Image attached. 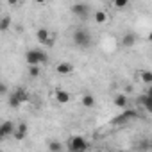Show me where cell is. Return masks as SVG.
<instances>
[{
	"label": "cell",
	"mask_w": 152,
	"mask_h": 152,
	"mask_svg": "<svg viewBox=\"0 0 152 152\" xmlns=\"http://www.w3.org/2000/svg\"><path fill=\"white\" fill-rule=\"evenodd\" d=\"M66 145H68V150L70 152H88V148H90L88 140L83 138V136H79V134L70 136L68 141H66Z\"/></svg>",
	"instance_id": "cell-1"
},
{
	"label": "cell",
	"mask_w": 152,
	"mask_h": 152,
	"mask_svg": "<svg viewBox=\"0 0 152 152\" xmlns=\"http://www.w3.org/2000/svg\"><path fill=\"white\" fill-rule=\"evenodd\" d=\"M93 38H91V32L86 31V29H77L73 32V43L75 47H79V48H88L91 45Z\"/></svg>",
	"instance_id": "cell-2"
},
{
	"label": "cell",
	"mask_w": 152,
	"mask_h": 152,
	"mask_svg": "<svg viewBox=\"0 0 152 152\" xmlns=\"http://www.w3.org/2000/svg\"><path fill=\"white\" fill-rule=\"evenodd\" d=\"M25 61H27L29 66H39L41 63L47 61V54L43 50H39V48H31L25 54Z\"/></svg>",
	"instance_id": "cell-3"
},
{
	"label": "cell",
	"mask_w": 152,
	"mask_h": 152,
	"mask_svg": "<svg viewBox=\"0 0 152 152\" xmlns=\"http://www.w3.org/2000/svg\"><path fill=\"white\" fill-rule=\"evenodd\" d=\"M29 91L25 88H16L11 95H9V106L11 107H20L22 104H25L29 100Z\"/></svg>",
	"instance_id": "cell-4"
},
{
	"label": "cell",
	"mask_w": 152,
	"mask_h": 152,
	"mask_svg": "<svg viewBox=\"0 0 152 152\" xmlns=\"http://www.w3.org/2000/svg\"><path fill=\"white\" fill-rule=\"evenodd\" d=\"M70 11L77 16V18H83V20H86L90 15H91V6L90 4H73L72 7H70Z\"/></svg>",
	"instance_id": "cell-5"
},
{
	"label": "cell",
	"mask_w": 152,
	"mask_h": 152,
	"mask_svg": "<svg viewBox=\"0 0 152 152\" xmlns=\"http://www.w3.org/2000/svg\"><path fill=\"white\" fill-rule=\"evenodd\" d=\"M15 131H16V125L13 122H9V120L2 122V125H0V136H2V138H7L11 134L15 136Z\"/></svg>",
	"instance_id": "cell-6"
},
{
	"label": "cell",
	"mask_w": 152,
	"mask_h": 152,
	"mask_svg": "<svg viewBox=\"0 0 152 152\" xmlns=\"http://www.w3.org/2000/svg\"><path fill=\"white\" fill-rule=\"evenodd\" d=\"M36 38H38V41L39 43H45V45H54V38L50 36V32H48V29H38V32H36Z\"/></svg>",
	"instance_id": "cell-7"
},
{
	"label": "cell",
	"mask_w": 152,
	"mask_h": 152,
	"mask_svg": "<svg viewBox=\"0 0 152 152\" xmlns=\"http://www.w3.org/2000/svg\"><path fill=\"white\" fill-rule=\"evenodd\" d=\"M132 118H136V111H134V109H129V111H124L120 116H116V118L113 120V124L122 125V124H125V122H129V120H132Z\"/></svg>",
	"instance_id": "cell-8"
},
{
	"label": "cell",
	"mask_w": 152,
	"mask_h": 152,
	"mask_svg": "<svg viewBox=\"0 0 152 152\" xmlns=\"http://www.w3.org/2000/svg\"><path fill=\"white\" fill-rule=\"evenodd\" d=\"M27 134H29V125H27L25 122L18 124V125H16V131H15V140L22 141V140L27 138Z\"/></svg>",
	"instance_id": "cell-9"
},
{
	"label": "cell",
	"mask_w": 152,
	"mask_h": 152,
	"mask_svg": "<svg viewBox=\"0 0 152 152\" xmlns=\"http://www.w3.org/2000/svg\"><path fill=\"white\" fill-rule=\"evenodd\" d=\"M56 70H57L59 75H70L73 72V64H70V63H59Z\"/></svg>",
	"instance_id": "cell-10"
},
{
	"label": "cell",
	"mask_w": 152,
	"mask_h": 152,
	"mask_svg": "<svg viewBox=\"0 0 152 152\" xmlns=\"http://www.w3.org/2000/svg\"><path fill=\"white\" fill-rule=\"evenodd\" d=\"M56 100L59 104H68L70 102V93L64 90H56Z\"/></svg>",
	"instance_id": "cell-11"
},
{
	"label": "cell",
	"mask_w": 152,
	"mask_h": 152,
	"mask_svg": "<svg viewBox=\"0 0 152 152\" xmlns=\"http://www.w3.org/2000/svg\"><path fill=\"white\" fill-rule=\"evenodd\" d=\"M138 100H140V104L145 107V111H148V113L152 115V97H148V95L145 93V95H141Z\"/></svg>",
	"instance_id": "cell-12"
},
{
	"label": "cell",
	"mask_w": 152,
	"mask_h": 152,
	"mask_svg": "<svg viewBox=\"0 0 152 152\" xmlns=\"http://www.w3.org/2000/svg\"><path fill=\"white\" fill-rule=\"evenodd\" d=\"M122 45L124 47H134L136 45V36L132 32H127L124 38H122Z\"/></svg>",
	"instance_id": "cell-13"
},
{
	"label": "cell",
	"mask_w": 152,
	"mask_h": 152,
	"mask_svg": "<svg viewBox=\"0 0 152 152\" xmlns=\"http://www.w3.org/2000/svg\"><path fill=\"white\" fill-rule=\"evenodd\" d=\"M113 102H115V106H116V107H125V106H127V97H125L124 93H120V95H115Z\"/></svg>",
	"instance_id": "cell-14"
},
{
	"label": "cell",
	"mask_w": 152,
	"mask_h": 152,
	"mask_svg": "<svg viewBox=\"0 0 152 152\" xmlns=\"http://www.w3.org/2000/svg\"><path fill=\"white\" fill-rule=\"evenodd\" d=\"M140 79H141L145 84H150V86H152V72H150V70H143V72L140 73Z\"/></svg>",
	"instance_id": "cell-15"
},
{
	"label": "cell",
	"mask_w": 152,
	"mask_h": 152,
	"mask_svg": "<svg viewBox=\"0 0 152 152\" xmlns=\"http://www.w3.org/2000/svg\"><path fill=\"white\" fill-rule=\"evenodd\" d=\"M81 104H83L84 107H93V106H95V99H93V95H83Z\"/></svg>",
	"instance_id": "cell-16"
},
{
	"label": "cell",
	"mask_w": 152,
	"mask_h": 152,
	"mask_svg": "<svg viewBox=\"0 0 152 152\" xmlns=\"http://www.w3.org/2000/svg\"><path fill=\"white\" fill-rule=\"evenodd\" d=\"M48 150H50V152H61V150H63V145H61L59 141L52 140V141H48Z\"/></svg>",
	"instance_id": "cell-17"
},
{
	"label": "cell",
	"mask_w": 152,
	"mask_h": 152,
	"mask_svg": "<svg viewBox=\"0 0 152 152\" xmlns=\"http://www.w3.org/2000/svg\"><path fill=\"white\" fill-rule=\"evenodd\" d=\"M9 25H11V18L9 16H2V20H0V31L6 32L9 29Z\"/></svg>",
	"instance_id": "cell-18"
},
{
	"label": "cell",
	"mask_w": 152,
	"mask_h": 152,
	"mask_svg": "<svg viewBox=\"0 0 152 152\" xmlns=\"http://www.w3.org/2000/svg\"><path fill=\"white\" fill-rule=\"evenodd\" d=\"M106 20H107V15H106L104 11L95 13V22H97V23H106Z\"/></svg>",
	"instance_id": "cell-19"
},
{
	"label": "cell",
	"mask_w": 152,
	"mask_h": 152,
	"mask_svg": "<svg viewBox=\"0 0 152 152\" xmlns=\"http://www.w3.org/2000/svg\"><path fill=\"white\" fill-rule=\"evenodd\" d=\"M29 73H31V77H38L39 75V66H29Z\"/></svg>",
	"instance_id": "cell-20"
},
{
	"label": "cell",
	"mask_w": 152,
	"mask_h": 152,
	"mask_svg": "<svg viewBox=\"0 0 152 152\" xmlns=\"http://www.w3.org/2000/svg\"><path fill=\"white\" fill-rule=\"evenodd\" d=\"M129 6V2H125V0H116V2H115V7H127Z\"/></svg>",
	"instance_id": "cell-21"
},
{
	"label": "cell",
	"mask_w": 152,
	"mask_h": 152,
	"mask_svg": "<svg viewBox=\"0 0 152 152\" xmlns=\"http://www.w3.org/2000/svg\"><path fill=\"white\" fill-rule=\"evenodd\" d=\"M0 91L6 93V91H7V86H6V84H0Z\"/></svg>",
	"instance_id": "cell-22"
},
{
	"label": "cell",
	"mask_w": 152,
	"mask_h": 152,
	"mask_svg": "<svg viewBox=\"0 0 152 152\" xmlns=\"http://www.w3.org/2000/svg\"><path fill=\"white\" fill-rule=\"evenodd\" d=\"M147 95H148V97H152V86H148V90H147Z\"/></svg>",
	"instance_id": "cell-23"
},
{
	"label": "cell",
	"mask_w": 152,
	"mask_h": 152,
	"mask_svg": "<svg viewBox=\"0 0 152 152\" xmlns=\"http://www.w3.org/2000/svg\"><path fill=\"white\" fill-rule=\"evenodd\" d=\"M148 41L152 43V31H150V34H148Z\"/></svg>",
	"instance_id": "cell-24"
}]
</instances>
